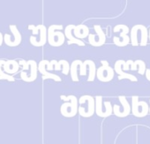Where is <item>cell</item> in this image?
Masks as SVG:
<instances>
[{"label":"cell","mask_w":150,"mask_h":144,"mask_svg":"<svg viewBox=\"0 0 150 144\" xmlns=\"http://www.w3.org/2000/svg\"><path fill=\"white\" fill-rule=\"evenodd\" d=\"M125 64V61L124 60H118L116 62L115 64V70L117 73L119 74V77H118V80H123V79H125V80H129L131 82H138V79L132 75V74H127V73H124L122 71V66L123 65Z\"/></svg>","instance_id":"cell-4"},{"label":"cell","mask_w":150,"mask_h":144,"mask_svg":"<svg viewBox=\"0 0 150 144\" xmlns=\"http://www.w3.org/2000/svg\"><path fill=\"white\" fill-rule=\"evenodd\" d=\"M148 113L150 114V100H149V105H148Z\"/></svg>","instance_id":"cell-10"},{"label":"cell","mask_w":150,"mask_h":144,"mask_svg":"<svg viewBox=\"0 0 150 144\" xmlns=\"http://www.w3.org/2000/svg\"><path fill=\"white\" fill-rule=\"evenodd\" d=\"M120 37H122V41H119L117 37H114V43L117 46H120V47L126 46L130 43V37L127 35H125L120 36Z\"/></svg>","instance_id":"cell-6"},{"label":"cell","mask_w":150,"mask_h":144,"mask_svg":"<svg viewBox=\"0 0 150 144\" xmlns=\"http://www.w3.org/2000/svg\"><path fill=\"white\" fill-rule=\"evenodd\" d=\"M131 111L136 118H144L148 114V104L146 101H139V97L134 96L132 98Z\"/></svg>","instance_id":"cell-2"},{"label":"cell","mask_w":150,"mask_h":144,"mask_svg":"<svg viewBox=\"0 0 150 144\" xmlns=\"http://www.w3.org/2000/svg\"><path fill=\"white\" fill-rule=\"evenodd\" d=\"M148 38H149V40H150V29H149V33H148Z\"/></svg>","instance_id":"cell-11"},{"label":"cell","mask_w":150,"mask_h":144,"mask_svg":"<svg viewBox=\"0 0 150 144\" xmlns=\"http://www.w3.org/2000/svg\"><path fill=\"white\" fill-rule=\"evenodd\" d=\"M136 64H137V67H138V72L140 75H144L145 72H146V64L143 60L141 59H137L135 60Z\"/></svg>","instance_id":"cell-7"},{"label":"cell","mask_w":150,"mask_h":144,"mask_svg":"<svg viewBox=\"0 0 150 144\" xmlns=\"http://www.w3.org/2000/svg\"><path fill=\"white\" fill-rule=\"evenodd\" d=\"M114 31L115 32H118V31H122V32H124L125 35H127L128 34V32H129V28H128V27L127 26H125V25H118V26H117L115 28H114Z\"/></svg>","instance_id":"cell-8"},{"label":"cell","mask_w":150,"mask_h":144,"mask_svg":"<svg viewBox=\"0 0 150 144\" xmlns=\"http://www.w3.org/2000/svg\"><path fill=\"white\" fill-rule=\"evenodd\" d=\"M113 76H114V72L108 65H104L101 67L98 71V77L103 82H109L113 78Z\"/></svg>","instance_id":"cell-5"},{"label":"cell","mask_w":150,"mask_h":144,"mask_svg":"<svg viewBox=\"0 0 150 144\" xmlns=\"http://www.w3.org/2000/svg\"><path fill=\"white\" fill-rule=\"evenodd\" d=\"M119 100L122 104V108H118L117 105L114 106V113L117 117L125 118L131 113V105L125 96H119Z\"/></svg>","instance_id":"cell-3"},{"label":"cell","mask_w":150,"mask_h":144,"mask_svg":"<svg viewBox=\"0 0 150 144\" xmlns=\"http://www.w3.org/2000/svg\"><path fill=\"white\" fill-rule=\"evenodd\" d=\"M145 75H146V80H147L148 82H150V69H146Z\"/></svg>","instance_id":"cell-9"},{"label":"cell","mask_w":150,"mask_h":144,"mask_svg":"<svg viewBox=\"0 0 150 144\" xmlns=\"http://www.w3.org/2000/svg\"><path fill=\"white\" fill-rule=\"evenodd\" d=\"M148 40V32L146 28L142 24H137L132 28L130 41L133 46H146Z\"/></svg>","instance_id":"cell-1"}]
</instances>
